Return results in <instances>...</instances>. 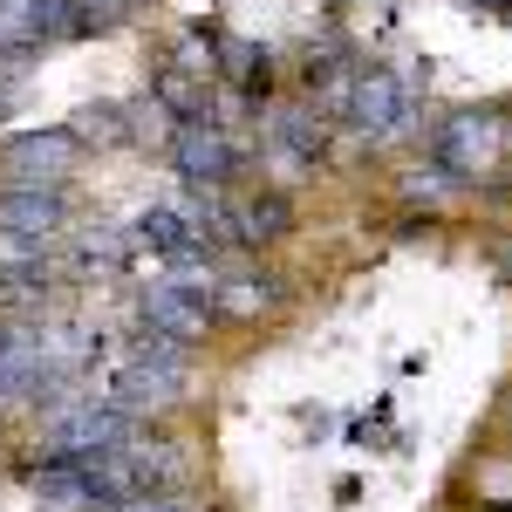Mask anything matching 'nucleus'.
Wrapping results in <instances>:
<instances>
[{"label":"nucleus","instance_id":"nucleus-20","mask_svg":"<svg viewBox=\"0 0 512 512\" xmlns=\"http://www.w3.org/2000/svg\"><path fill=\"white\" fill-rule=\"evenodd\" d=\"M103 512H198L192 499H178V492H137V499H117V506Z\"/></svg>","mask_w":512,"mask_h":512},{"label":"nucleus","instance_id":"nucleus-21","mask_svg":"<svg viewBox=\"0 0 512 512\" xmlns=\"http://www.w3.org/2000/svg\"><path fill=\"white\" fill-rule=\"evenodd\" d=\"M7 103H14V82H0V117H7Z\"/></svg>","mask_w":512,"mask_h":512},{"label":"nucleus","instance_id":"nucleus-5","mask_svg":"<svg viewBox=\"0 0 512 512\" xmlns=\"http://www.w3.org/2000/svg\"><path fill=\"white\" fill-rule=\"evenodd\" d=\"M137 315H144V328H158V335H171V342H205L212 335V294H185V287H171V280H151L144 287V301H137Z\"/></svg>","mask_w":512,"mask_h":512},{"label":"nucleus","instance_id":"nucleus-4","mask_svg":"<svg viewBox=\"0 0 512 512\" xmlns=\"http://www.w3.org/2000/svg\"><path fill=\"white\" fill-rule=\"evenodd\" d=\"M103 396L117 403L123 417L151 424V417H164V410L185 403V362H117V369L103 376Z\"/></svg>","mask_w":512,"mask_h":512},{"label":"nucleus","instance_id":"nucleus-17","mask_svg":"<svg viewBox=\"0 0 512 512\" xmlns=\"http://www.w3.org/2000/svg\"><path fill=\"white\" fill-rule=\"evenodd\" d=\"M76 41V0H35V48Z\"/></svg>","mask_w":512,"mask_h":512},{"label":"nucleus","instance_id":"nucleus-13","mask_svg":"<svg viewBox=\"0 0 512 512\" xmlns=\"http://www.w3.org/2000/svg\"><path fill=\"white\" fill-rule=\"evenodd\" d=\"M0 274H55V239L0 233ZM62 280V274H55Z\"/></svg>","mask_w":512,"mask_h":512},{"label":"nucleus","instance_id":"nucleus-9","mask_svg":"<svg viewBox=\"0 0 512 512\" xmlns=\"http://www.w3.org/2000/svg\"><path fill=\"white\" fill-rule=\"evenodd\" d=\"M0 233H28V239H62L69 233V205L48 185H0Z\"/></svg>","mask_w":512,"mask_h":512},{"label":"nucleus","instance_id":"nucleus-11","mask_svg":"<svg viewBox=\"0 0 512 512\" xmlns=\"http://www.w3.org/2000/svg\"><path fill=\"white\" fill-rule=\"evenodd\" d=\"M287 226H294V212H287V198H280V192L246 198V205L233 212V246H274Z\"/></svg>","mask_w":512,"mask_h":512},{"label":"nucleus","instance_id":"nucleus-6","mask_svg":"<svg viewBox=\"0 0 512 512\" xmlns=\"http://www.w3.org/2000/svg\"><path fill=\"white\" fill-rule=\"evenodd\" d=\"M171 164H178L185 185H226L239 171V151H233V137L212 130V123H178L171 130Z\"/></svg>","mask_w":512,"mask_h":512},{"label":"nucleus","instance_id":"nucleus-7","mask_svg":"<svg viewBox=\"0 0 512 512\" xmlns=\"http://www.w3.org/2000/svg\"><path fill=\"white\" fill-rule=\"evenodd\" d=\"M267 151H274V164L287 171V178H301V171H315L321 151H328V117H315V110H274L267 117Z\"/></svg>","mask_w":512,"mask_h":512},{"label":"nucleus","instance_id":"nucleus-14","mask_svg":"<svg viewBox=\"0 0 512 512\" xmlns=\"http://www.w3.org/2000/svg\"><path fill=\"white\" fill-rule=\"evenodd\" d=\"M69 130L82 144H130V110L123 103H89V110H76Z\"/></svg>","mask_w":512,"mask_h":512},{"label":"nucleus","instance_id":"nucleus-18","mask_svg":"<svg viewBox=\"0 0 512 512\" xmlns=\"http://www.w3.org/2000/svg\"><path fill=\"white\" fill-rule=\"evenodd\" d=\"M274 294H267V280H226L219 274V315H260Z\"/></svg>","mask_w":512,"mask_h":512},{"label":"nucleus","instance_id":"nucleus-12","mask_svg":"<svg viewBox=\"0 0 512 512\" xmlns=\"http://www.w3.org/2000/svg\"><path fill=\"white\" fill-rule=\"evenodd\" d=\"M219 76L260 103V96H267V76H274V62H267V48H253V41H219Z\"/></svg>","mask_w":512,"mask_h":512},{"label":"nucleus","instance_id":"nucleus-15","mask_svg":"<svg viewBox=\"0 0 512 512\" xmlns=\"http://www.w3.org/2000/svg\"><path fill=\"white\" fill-rule=\"evenodd\" d=\"M55 294V274H0V315H41Z\"/></svg>","mask_w":512,"mask_h":512},{"label":"nucleus","instance_id":"nucleus-24","mask_svg":"<svg viewBox=\"0 0 512 512\" xmlns=\"http://www.w3.org/2000/svg\"><path fill=\"white\" fill-rule=\"evenodd\" d=\"M506 260H512V253H506Z\"/></svg>","mask_w":512,"mask_h":512},{"label":"nucleus","instance_id":"nucleus-23","mask_svg":"<svg viewBox=\"0 0 512 512\" xmlns=\"http://www.w3.org/2000/svg\"><path fill=\"white\" fill-rule=\"evenodd\" d=\"M335 7H349V0H335Z\"/></svg>","mask_w":512,"mask_h":512},{"label":"nucleus","instance_id":"nucleus-19","mask_svg":"<svg viewBox=\"0 0 512 512\" xmlns=\"http://www.w3.org/2000/svg\"><path fill=\"white\" fill-rule=\"evenodd\" d=\"M458 185H465L458 171H444V164H431V171H410V178H403V198H424V205H437V198H451Z\"/></svg>","mask_w":512,"mask_h":512},{"label":"nucleus","instance_id":"nucleus-16","mask_svg":"<svg viewBox=\"0 0 512 512\" xmlns=\"http://www.w3.org/2000/svg\"><path fill=\"white\" fill-rule=\"evenodd\" d=\"M130 7H137V0H76V41L117 35L123 21H130Z\"/></svg>","mask_w":512,"mask_h":512},{"label":"nucleus","instance_id":"nucleus-1","mask_svg":"<svg viewBox=\"0 0 512 512\" xmlns=\"http://www.w3.org/2000/svg\"><path fill=\"white\" fill-rule=\"evenodd\" d=\"M349 130H362L369 144H390V137H410V123H417V82L383 69V62H369V69H355V89H349V110H342Z\"/></svg>","mask_w":512,"mask_h":512},{"label":"nucleus","instance_id":"nucleus-3","mask_svg":"<svg viewBox=\"0 0 512 512\" xmlns=\"http://www.w3.org/2000/svg\"><path fill=\"white\" fill-rule=\"evenodd\" d=\"M437 164L444 171H458V178H485L492 164L506 158L512 144V123L499 110H451V117L437 123Z\"/></svg>","mask_w":512,"mask_h":512},{"label":"nucleus","instance_id":"nucleus-10","mask_svg":"<svg viewBox=\"0 0 512 512\" xmlns=\"http://www.w3.org/2000/svg\"><path fill=\"white\" fill-rule=\"evenodd\" d=\"M137 253V233L130 226H96V233H82L69 246V267L76 274H123V260Z\"/></svg>","mask_w":512,"mask_h":512},{"label":"nucleus","instance_id":"nucleus-22","mask_svg":"<svg viewBox=\"0 0 512 512\" xmlns=\"http://www.w3.org/2000/svg\"><path fill=\"white\" fill-rule=\"evenodd\" d=\"M485 512H512V506H506V499H499V506H485Z\"/></svg>","mask_w":512,"mask_h":512},{"label":"nucleus","instance_id":"nucleus-8","mask_svg":"<svg viewBox=\"0 0 512 512\" xmlns=\"http://www.w3.org/2000/svg\"><path fill=\"white\" fill-rule=\"evenodd\" d=\"M35 506L41 512H103V492H96L89 458H48V451H41V465H35Z\"/></svg>","mask_w":512,"mask_h":512},{"label":"nucleus","instance_id":"nucleus-2","mask_svg":"<svg viewBox=\"0 0 512 512\" xmlns=\"http://www.w3.org/2000/svg\"><path fill=\"white\" fill-rule=\"evenodd\" d=\"M82 164V137L62 123V130H21L0 144V185H48L62 192Z\"/></svg>","mask_w":512,"mask_h":512}]
</instances>
